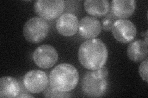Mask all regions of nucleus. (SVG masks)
<instances>
[{"instance_id":"obj_1","label":"nucleus","mask_w":148,"mask_h":98,"mask_svg":"<svg viewBox=\"0 0 148 98\" xmlns=\"http://www.w3.org/2000/svg\"><path fill=\"white\" fill-rule=\"evenodd\" d=\"M78 57L83 67L90 71H94L104 66L107 62V47L99 39H88L80 46Z\"/></svg>"},{"instance_id":"obj_2","label":"nucleus","mask_w":148,"mask_h":98,"mask_svg":"<svg viewBox=\"0 0 148 98\" xmlns=\"http://www.w3.org/2000/svg\"><path fill=\"white\" fill-rule=\"evenodd\" d=\"M79 80L77 69L69 63H61L49 74V85L60 91L69 92L75 89Z\"/></svg>"},{"instance_id":"obj_3","label":"nucleus","mask_w":148,"mask_h":98,"mask_svg":"<svg viewBox=\"0 0 148 98\" xmlns=\"http://www.w3.org/2000/svg\"><path fill=\"white\" fill-rule=\"evenodd\" d=\"M108 87L106 78L98 75L94 71H88L81 81V88L83 94L90 97H99L105 95Z\"/></svg>"},{"instance_id":"obj_4","label":"nucleus","mask_w":148,"mask_h":98,"mask_svg":"<svg viewBox=\"0 0 148 98\" xmlns=\"http://www.w3.org/2000/svg\"><path fill=\"white\" fill-rule=\"evenodd\" d=\"M49 25L43 18L35 17L28 20L23 28V34L25 39L31 43H39L47 36Z\"/></svg>"},{"instance_id":"obj_5","label":"nucleus","mask_w":148,"mask_h":98,"mask_svg":"<svg viewBox=\"0 0 148 98\" xmlns=\"http://www.w3.org/2000/svg\"><path fill=\"white\" fill-rule=\"evenodd\" d=\"M35 12L45 20H54L62 15L65 4L62 0H38L35 2Z\"/></svg>"},{"instance_id":"obj_6","label":"nucleus","mask_w":148,"mask_h":98,"mask_svg":"<svg viewBox=\"0 0 148 98\" xmlns=\"http://www.w3.org/2000/svg\"><path fill=\"white\" fill-rule=\"evenodd\" d=\"M23 84L25 89L32 93H39L48 87L49 78L43 71L31 70L23 78Z\"/></svg>"},{"instance_id":"obj_7","label":"nucleus","mask_w":148,"mask_h":98,"mask_svg":"<svg viewBox=\"0 0 148 98\" xmlns=\"http://www.w3.org/2000/svg\"><path fill=\"white\" fill-rule=\"evenodd\" d=\"M58 59V53L54 47L42 45L37 47L33 54V60L41 69H49L54 66Z\"/></svg>"},{"instance_id":"obj_8","label":"nucleus","mask_w":148,"mask_h":98,"mask_svg":"<svg viewBox=\"0 0 148 98\" xmlns=\"http://www.w3.org/2000/svg\"><path fill=\"white\" fill-rule=\"evenodd\" d=\"M112 32L117 41L127 44L135 39L137 30L134 23L129 20L118 19L114 23Z\"/></svg>"},{"instance_id":"obj_9","label":"nucleus","mask_w":148,"mask_h":98,"mask_svg":"<svg viewBox=\"0 0 148 98\" xmlns=\"http://www.w3.org/2000/svg\"><path fill=\"white\" fill-rule=\"evenodd\" d=\"M79 21L77 17L72 13H65L56 21V30L59 34L65 37L75 35L78 31Z\"/></svg>"},{"instance_id":"obj_10","label":"nucleus","mask_w":148,"mask_h":98,"mask_svg":"<svg viewBox=\"0 0 148 98\" xmlns=\"http://www.w3.org/2000/svg\"><path fill=\"white\" fill-rule=\"evenodd\" d=\"M102 30L101 23L94 17L85 16L81 18L78 25V32L83 38L91 39L98 36Z\"/></svg>"},{"instance_id":"obj_11","label":"nucleus","mask_w":148,"mask_h":98,"mask_svg":"<svg viewBox=\"0 0 148 98\" xmlns=\"http://www.w3.org/2000/svg\"><path fill=\"white\" fill-rule=\"evenodd\" d=\"M136 7L135 0H112L109 11L118 19H126L133 14Z\"/></svg>"},{"instance_id":"obj_12","label":"nucleus","mask_w":148,"mask_h":98,"mask_svg":"<svg viewBox=\"0 0 148 98\" xmlns=\"http://www.w3.org/2000/svg\"><path fill=\"white\" fill-rule=\"evenodd\" d=\"M127 53L129 59L133 62H143L147 58V43L142 39L133 41L128 45Z\"/></svg>"},{"instance_id":"obj_13","label":"nucleus","mask_w":148,"mask_h":98,"mask_svg":"<svg viewBox=\"0 0 148 98\" xmlns=\"http://www.w3.org/2000/svg\"><path fill=\"white\" fill-rule=\"evenodd\" d=\"M19 83L15 78L5 76L0 78V97H17L20 92Z\"/></svg>"},{"instance_id":"obj_14","label":"nucleus","mask_w":148,"mask_h":98,"mask_svg":"<svg viewBox=\"0 0 148 98\" xmlns=\"http://www.w3.org/2000/svg\"><path fill=\"white\" fill-rule=\"evenodd\" d=\"M83 6L86 12L94 17L105 16L110 8L109 2L107 0H86Z\"/></svg>"},{"instance_id":"obj_15","label":"nucleus","mask_w":148,"mask_h":98,"mask_svg":"<svg viewBox=\"0 0 148 98\" xmlns=\"http://www.w3.org/2000/svg\"><path fill=\"white\" fill-rule=\"evenodd\" d=\"M43 96L45 97H54V98H61V97H70L71 95L69 92L60 91L56 89H54L51 87L49 86L47 87L43 91Z\"/></svg>"},{"instance_id":"obj_16","label":"nucleus","mask_w":148,"mask_h":98,"mask_svg":"<svg viewBox=\"0 0 148 98\" xmlns=\"http://www.w3.org/2000/svg\"><path fill=\"white\" fill-rule=\"evenodd\" d=\"M117 20H118V18H117L112 13L109 11V12L105 16H104V18L102 19V28L106 31H112L114 23Z\"/></svg>"},{"instance_id":"obj_17","label":"nucleus","mask_w":148,"mask_h":98,"mask_svg":"<svg viewBox=\"0 0 148 98\" xmlns=\"http://www.w3.org/2000/svg\"><path fill=\"white\" fill-rule=\"evenodd\" d=\"M147 64L148 60L147 58L143 61L141 63L140 68H139V73L143 80H144L146 82H148L147 77Z\"/></svg>"},{"instance_id":"obj_18","label":"nucleus","mask_w":148,"mask_h":98,"mask_svg":"<svg viewBox=\"0 0 148 98\" xmlns=\"http://www.w3.org/2000/svg\"><path fill=\"white\" fill-rule=\"evenodd\" d=\"M95 71L97 73H98V75H99L100 76L103 77L104 78H107L109 75L108 70L104 66H102L100 68L95 70Z\"/></svg>"},{"instance_id":"obj_19","label":"nucleus","mask_w":148,"mask_h":98,"mask_svg":"<svg viewBox=\"0 0 148 98\" xmlns=\"http://www.w3.org/2000/svg\"><path fill=\"white\" fill-rule=\"evenodd\" d=\"M17 97H32L33 98L34 96L30 95V94H28V93H21V94L18 95Z\"/></svg>"}]
</instances>
